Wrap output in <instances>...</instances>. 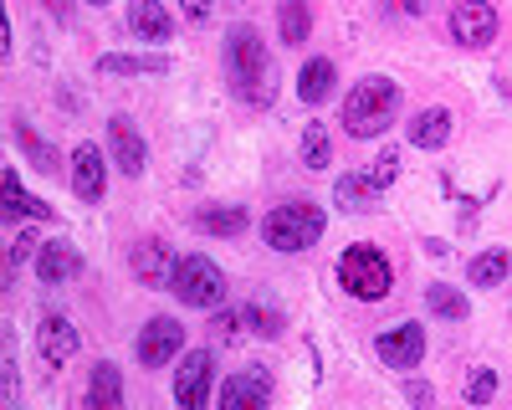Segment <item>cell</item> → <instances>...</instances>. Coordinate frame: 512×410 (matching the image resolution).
Listing matches in <instances>:
<instances>
[{"label":"cell","mask_w":512,"mask_h":410,"mask_svg":"<svg viewBox=\"0 0 512 410\" xmlns=\"http://www.w3.org/2000/svg\"><path fill=\"white\" fill-rule=\"evenodd\" d=\"M16 144H21V149H26V154L36 159V170H47V175H57V154H52L47 144H41V139H36V134L26 129L21 118H16Z\"/></svg>","instance_id":"f546056e"},{"label":"cell","mask_w":512,"mask_h":410,"mask_svg":"<svg viewBox=\"0 0 512 410\" xmlns=\"http://www.w3.org/2000/svg\"><path fill=\"white\" fill-rule=\"evenodd\" d=\"M405 400H410L415 410H431V405H436V395H431V385H425V380H410V385H405Z\"/></svg>","instance_id":"e575fe53"},{"label":"cell","mask_w":512,"mask_h":410,"mask_svg":"<svg viewBox=\"0 0 512 410\" xmlns=\"http://www.w3.org/2000/svg\"><path fill=\"white\" fill-rule=\"evenodd\" d=\"M175 298L185 303V308H221L226 303V272L210 262L205 252H190V257H180L175 262Z\"/></svg>","instance_id":"5b68a950"},{"label":"cell","mask_w":512,"mask_h":410,"mask_svg":"<svg viewBox=\"0 0 512 410\" xmlns=\"http://www.w3.org/2000/svg\"><path fill=\"white\" fill-rule=\"evenodd\" d=\"M98 72L103 77H164L169 57H159V52H108V57H98Z\"/></svg>","instance_id":"2e32d148"},{"label":"cell","mask_w":512,"mask_h":410,"mask_svg":"<svg viewBox=\"0 0 512 410\" xmlns=\"http://www.w3.org/2000/svg\"><path fill=\"white\" fill-rule=\"evenodd\" d=\"M246 328V313H231V308H216V318H210V339L216 344H236Z\"/></svg>","instance_id":"4dcf8cb0"},{"label":"cell","mask_w":512,"mask_h":410,"mask_svg":"<svg viewBox=\"0 0 512 410\" xmlns=\"http://www.w3.org/2000/svg\"><path fill=\"white\" fill-rule=\"evenodd\" d=\"M6 216H31V221H52V216H57L47 200H36V195L21 185L16 164H6Z\"/></svg>","instance_id":"44dd1931"},{"label":"cell","mask_w":512,"mask_h":410,"mask_svg":"<svg viewBox=\"0 0 512 410\" xmlns=\"http://www.w3.org/2000/svg\"><path fill=\"white\" fill-rule=\"evenodd\" d=\"M6 400L16 405V349H11V339H6Z\"/></svg>","instance_id":"d590c367"},{"label":"cell","mask_w":512,"mask_h":410,"mask_svg":"<svg viewBox=\"0 0 512 410\" xmlns=\"http://www.w3.org/2000/svg\"><path fill=\"white\" fill-rule=\"evenodd\" d=\"M82 410H103V405H98V400H93V395H88V405H82Z\"/></svg>","instance_id":"74e56055"},{"label":"cell","mask_w":512,"mask_h":410,"mask_svg":"<svg viewBox=\"0 0 512 410\" xmlns=\"http://www.w3.org/2000/svg\"><path fill=\"white\" fill-rule=\"evenodd\" d=\"M333 205H338V211H349V216L374 211V205H379V185L369 175H344L333 185Z\"/></svg>","instance_id":"ac0fdd59"},{"label":"cell","mask_w":512,"mask_h":410,"mask_svg":"<svg viewBox=\"0 0 512 410\" xmlns=\"http://www.w3.org/2000/svg\"><path fill=\"white\" fill-rule=\"evenodd\" d=\"M323 231H328V216L313 200H287V205H272L262 216V241L272 252H308Z\"/></svg>","instance_id":"3957f363"},{"label":"cell","mask_w":512,"mask_h":410,"mask_svg":"<svg viewBox=\"0 0 512 410\" xmlns=\"http://www.w3.org/2000/svg\"><path fill=\"white\" fill-rule=\"evenodd\" d=\"M103 185H108L103 149H98V144H77V149H72V190H77V200L98 205V200H103Z\"/></svg>","instance_id":"8fae6325"},{"label":"cell","mask_w":512,"mask_h":410,"mask_svg":"<svg viewBox=\"0 0 512 410\" xmlns=\"http://www.w3.org/2000/svg\"><path fill=\"white\" fill-rule=\"evenodd\" d=\"M210 385H216V359H210V349L180 354V369H175V405H180V410H205V405H210Z\"/></svg>","instance_id":"8992f818"},{"label":"cell","mask_w":512,"mask_h":410,"mask_svg":"<svg viewBox=\"0 0 512 410\" xmlns=\"http://www.w3.org/2000/svg\"><path fill=\"white\" fill-rule=\"evenodd\" d=\"M226 67H231V88L246 108H267L277 98V82H272V52L256 26H231L226 36Z\"/></svg>","instance_id":"6da1fadb"},{"label":"cell","mask_w":512,"mask_h":410,"mask_svg":"<svg viewBox=\"0 0 512 410\" xmlns=\"http://www.w3.org/2000/svg\"><path fill=\"white\" fill-rule=\"evenodd\" d=\"M451 113L446 108H425V113H415V123H410V144L415 149H446V139H451Z\"/></svg>","instance_id":"ffe728a7"},{"label":"cell","mask_w":512,"mask_h":410,"mask_svg":"<svg viewBox=\"0 0 512 410\" xmlns=\"http://www.w3.org/2000/svg\"><path fill=\"white\" fill-rule=\"evenodd\" d=\"M451 36L461 41V47H492L497 41V6L492 0H456Z\"/></svg>","instance_id":"9c48e42d"},{"label":"cell","mask_w":512,"mask_h":410,"mask_svg":"<svg viewBox=\"0 0 512 410\" xmlns=\"http://www.w3.org/2000/svg\"><path fill=\"white\" fill-rule=\"evenodd\" d=\"M128 267H134V277H139L144 287H169V282H175V257H169L164 241L128 246Z\"/></svg>","instance_id":"4fadbf2b"},{"label":"cell","mask_w":512,"mask_h":410,"mask_svg":"<svg viewBox=\"0 0 512 410\" xmlns=\"http://www.w3.org/2000/svg\"><path fill=\"white\" fill-rule=\"evenodd\" d=\"M277 26H282V47H303L308 31H313L308 0H282V6H277Z\"/></svg>","instance_id":"d4e9b609"},{"label":"cell","mask_w":512,"mask_h":410,"mask_svg":"<svg viewBox=\"0 0 512 410\" xmlns=\"http://www.w3.org/2000/svg\"><path fill=\"white\" fill-rule=\"evenodd\" d=\"M395 113H400V82L374 72V77L354 82V93L344 98V129L354 139H379L395 123Z\"/></svg>","instance_id":"7a4b0ae2"},{"label":"cell","mask_w":512,"mask_h":410,"mask_svg":"<svg viewBox=\"0 0 512 410\" xmlns=\"http://www.w3.org/2000/svg\"><path fill=\"white\" fill-rule=\"evenodd\" d=\"M241 313H246V328H251L256 339H277V334H282V313H272L267 303H251V308H241Z\"/></svg>","instance_id":"f1b7e54d"},{"label":"cell","mask_w":512,"mask_h":410,"mask_svg":"<svg viewBox=\"0 0 512 410\" xmlns=\"http://www.w3.org/2000/svg\"><path fill=\"white\" fill-rule=\"evenodd\" d=\"M512 272V257L502 252V246H487V252L472 257V267H466V277H472V287H502Z\"/></svg>","instance_id":"603a6c76"},{"label":"cell","mask_w":512,"mask_h":410,"mask_svg":"<svg viewBox=\"0 0 512 410\" xmlns=\"http://www.w3.org/2000/svg\"><path fill=\"white\" fill-rule=\"evenodd\" d=\"M338 282H344L349 298L379 303L395 287V272H390V262H384L379 246H349V252L338 257Z\"/></svg>","instance_id":"277c9868"},{"label":"cell","mask_w":512,"mask_h":410,"mask_svg":"<svg viewBox=\"0 0 512 410\" xmlns=\"http://www.w3.org/2000/svg\"><path fill=\"white\" fill-rule=\"evenodd\" d=\"M77 328H72V318H62V313H47V318H41V328H36V354L41 359H47L52 369L57 364H67L72 354H77Z\"/></svg>","instance_id":"9a60e30c"},{"label":"cell","mask_w":512,"mask_h":410,"mask_svg":"<svg viewBox=\"0 0 512 410\" xmlns=\"http://www.w3.org/2000/svg\"><path fill=\"white\" fill-rule=\"evenodd\" d=\"M36 252H41V241H36L31 231H21V236L11 241V267H26V262H36Z\"/></svg>","instance_id":"d6a6232c"},{"label":"cell","mask_w":512,"mask_h":410,"mask_svg":"<svg viewBox=\"0 0 512 410\" xmlns=\"http://www.w3.org/2000/svg\"><path fill=\"white\" fill-rule=\"evenodd\" d=\"M369 180H374L379 190H390V185L400 180V149H384V154L374 159V170H369Z\"/></svg>","instance_id":"1f68e13d"},{"label":"cell","mask_w":512,"mask_h":410,"mask_svg":"<svg viewBox=\"0 0 512 410\" xmlns=\"http://www.w3.org/2000/svg\"><path fill=\"white\" fill-rule=\"evenodd\" d=\"M272 400V369L267 364H246L221 385V410H267Z\"/></svg>","instance_id":"ba28073f"},{"label":"cell","mask_w":512,"mask_h":410,"mask_svg":"<svg viewBox=\"0 0 512 410\" xmlns=\"http://www.w3.org/2000/svg\"><path fill=\"white\" fill-rule=\"evenodd\" d=\"M108 144H113V164L128 175V180H139L144 175V164H149V144L139 139V129L128 118H113L108 123Z\"/></svg>","instance_id":"5bb4252c"},{"label":"cell","mask_w":512,"mask_h":410,"mask_svg":"<svg viewBox=\"0 0 512 410\" xmlns=\"http://www.w3.org/2000/svg\"><path fill=\"white\" fill-rule=\"evenodd\" d=\"M461 395H466V405H492V395H497V375L482 364V369H472L466 375V385H461Z\"/></svg>","instance_id":"83f0119b"},{"label":"cell","mask_w":512,"mask_h":410,"mask_svg":"<svg viewBox=\"0 0 512 410\" xmlns=\"http://www.w3.org/2000/svg\"><path fill=\"white\" fill-rule=\"evenodd\" d=\"M190 226L205 231V236H241L246 231V205H210V211L190 216Z\"/></svg>","instance_id":"7402d4cb"},{"label":"cell","mask_w":512,"mask_h":410,"mask_svg":"<svg viewBox=\"0 0 512 410\" xmlns=\"http://www.w3.org/2000/svg\"><path fill=\"white\" fill-rule=\"evenodd\" d=\"M128 26H134L139 41H169L175 36V21H169V11L159 0H134V6H128Z\"/></svg>","instance_id":"e0dca14e"},{"label":"cell","mask_w":512,"mask_h":410,"mask_svg":"<svg viewBox=\"0 0 512 410\" xmlns=\"http://www.w3.org/2000/svg\"><path fill=\"white\" fill-rule=\"evenodd\" d=\"M374 354L384 359V369H415L425 359V328L420 323H395L374 339Z\"/></svg>","instance_id":"30bf717a"},{"label":"cell","mask_w":512,"mask_h":410,"mask_svg":"<svg viewBox=\"0 0 512 410\" xmlns=\"http://www.w3.org/2000/svg\"><path fill=\"white\" fill-rule=\"evenodd\" d=\"M88 395L103 405V410H123V375H118V364L98 359L93 364V375H88Z\"/></svg>","instance_id":"cb8c5ba5"},{"label":"cell","mask_w":512,"mask_h":410,"mask_svg":"<svg viewBox=\"0 0 512 410\" xmlns=\"http://www.w3.org/2000/svg\"><path fill=\"white\" fill-rule=\"evenodd\" d=\"M425 308L441 313V318H451V323H461L466 313H472V303H466L456 287H446V282H431V287H425Z\"/></svg>","instance_id":"4316f807"},{"label":"cell","mask_w":512,"mask_h":410,"mask_svg":"<svg viewBox=\"0 0 512 410\" xmlns=\"http://www.w3.org/2000/svg\"><path fill=\"white\" fill-rule=\"evenodd\" d=\"M333 82H338V67L328 57H313V62H303V72H297V98L318 108L333 93Z\"/></svg>","instance_id":"d6986e66"},{"label":"cell","mask_w":512,"mask_h":410,"mask_svg":"<svg viewBox=\"0 0 512 410\" xmlns=\"http://www.w3.org/2000/svg\"><path fill=\"white\" fill-rule=\"evenodd\" d=\"M328 164H333V139H328V129H323V123H308V129H303V170H328Z\"/></svg>","instance_id":"484cf974"},{"label":"cell","mask_w":512,"mask_h":410,"mask_svg":"<svg viewBox=\"0 0 512 410\" xmlns=\"http://www.w3.org/2000/svg\"><path fill=\"white\" fill-rule=\"evenodd\" d=\"M395 6H400L405 16H420V11H425V0H395Z\"/></svg>","instance_id":"8d00e7d4"},{"label":"cell","mask_w":512,"mask_h":410,"mask_svg":"<svg viewBox=\"0 0 512 410\" xmlns=\"http://www.w3.org/2000/svg\"><path fill=\"white\" fill-rule=\"evenodd\" d=\"M88 6H108V0H88Z\"/></svg>","instance_id":"f35d334b"},{"label":"cell","mask_w":512,"mask_h":410,"mask_svg":"<svg viewBox=\"0 0 512 410\" xmlns=\"http://www.w3.org/2000/svg\"><path fill=\"white\" fill-rule=\"evenodd\" d=\"M180 6H185V21L190 26H205L210 16H216V0H180Z\"/></svg>","instance_id":"836d02e7"},{"label":"cell","mask_w":512,"mask_h":410,"mask_svg":"<svg viewBox=\"0 0 512 410\" xmlns=\"http://www.w3.org/2000/svg\"><path fill=\"white\" fill-rule=\"evenodd\" d=\"M134 354H139L144 369H159V364H169V359H180V354H185V328H180V318H169V313L149 318V323L139 328Z\"/></svg>","instance_id":"52a82bcc"},{"label":"cell","mask_w":512,"mask_h":410,"mask_svg":"<svg viewBox=\"0 0 512 410\" xmlns=\"http://www.w3.org/2000/svg\"><path fill=\"white\" fill-rule=\"evenodd\" d=\"M36 282L41 287H62L82 272V257H77V246L72 241H41V252H36Z\"/></svg>","instance_id":"7c38bea8"}]
</instances>
